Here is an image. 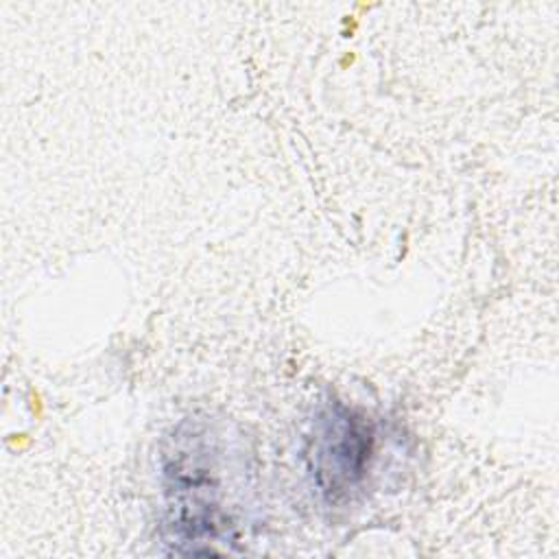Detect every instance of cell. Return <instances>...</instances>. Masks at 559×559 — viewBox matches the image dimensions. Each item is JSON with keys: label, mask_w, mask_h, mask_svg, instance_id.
<instances>
[{"label": "cell", "mask_w": 559, "mask_h": 559, "mask_svg": "<svg viewBox=\"0 0 559 559\" xmlns=\"http://www.w3.org/2000/svg\"><path fill=\"white\" fill-rule=\"evenodd\" d=\"M227 432L210 417H186L159 452L164 535L179 552H216L236 539L234 478L242 472Z\"/></svg>", "instance_id": "1"}, {"label": "cell", "mask_w": 559, "mask_h": 559, "mask_svg": "<svg viewBox=\"0 0 559 559\" xmlns=\"http://www.w3.org/2000/svg\"><path fill=\"white\" fill-rule=\"evenodd\" d=\"M376 426L341 400L323 402L304 437V461L319 496L347 502L367 480L376 459Z\"/></svg>", "instance_id": "2"}]
</instances>
